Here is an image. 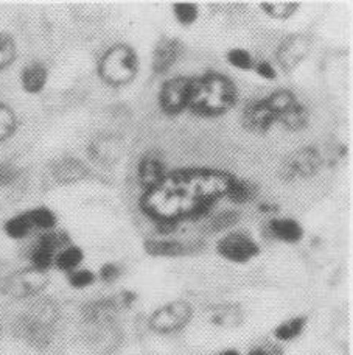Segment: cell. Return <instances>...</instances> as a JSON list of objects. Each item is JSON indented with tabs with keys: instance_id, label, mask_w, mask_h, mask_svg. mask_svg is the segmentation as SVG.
Here are the masks:
<instances>
[{
	"instance_id": "6da1fadb",
	"label": "cell",
	"mask_w": 353,
	"mask_h": 355,
	"mask_svg": "<svg viewBox=\"0 0 353 355\" xmlns=\"http://www.w3.org/2000/svg\"><path fill=\"white\" fill-rule=\"evenodd\" d=\"M234 180L235 175L219 168H176L143 192L138 207L156 225L178 226L184 220L207 217L213 206L226 198Z\"/></svg>"
},
{
	"instance_id": "7a4b0ae2",
	"label": "cell",
	"mask_w": 353,
	"mask_h": 355,
	"mask_svg": "<svg viewBox=\"0 0 353 355\" xmlns=\"http://www.w3.org/2000/svg\"><path fill=\"white\" fill-rule=\"evenodd\" d=\"M238 101V87L228 75L206 72L193 77L187 110L198 117H221Z\"/></svg>"
},
{
	"instance_id": "3957f363",
	"label": "cell",
	"mask_w": 353,
	"mask_h": 355,
	"mask_svg": "<svg viewBox=\"0 0 353 355\" xmlns=\"http://www.w3.org/2000/svg\"><path fill=\"white\" fill-rule=\"evenodd\" d=\"M98 77L106 85L120 87L129 85L138 73V56L136 50L126 44L109 47L98 60Z\"/></svg>"
},
{
	"instance_id": "277c9868",
	"label": "cell",
	"mask_w": 353,
	"mask_h": 355,
	"mask_svg": "<svg viewBox=\"0 0 353 355\" xmlns=\"http://www.w3.org/2000/svg\"><path fill=\"white\" fill-rule=\"evenodd\" d=\"M323 167V156L314 147H300L283 157L279 175L283 181H300L313 178Z\"/></svg>"
},
{
	"instance_id": "5b68a950",
	"label": "cell",
	"mask_w": 353,
	"mask_h": 355,
	"mask_svg": "<svg viewBox=\"0 0 353 355\" xmlns=\"http://www.w3.org/2000/svg\"><path fill=\"white\" fill-rule=\"evenodd\" d=\"M48 272L28 266L6 277L2 284V291L12 300H25L39 295L48 285Z\"/></svg>"
},
{
	"instance_id": "8992f818",
	"label": "cell",
	"mask_w": 353,
	"mask_h": 355,
	"mask_svg": "<svg viewBox=\"0 0 353 355\" xmlns=\"http://www.w3.org/2000/svg\"><path fill=\"white\" fill-rule=\"evenodd\" d=\"M218 254L234 263H248L260 254V245L251 234L244 231H232L226 234L217 243Z\"/></svg>"
},
{
	"instance_id": "52a82bcc",
	"label": "cell",
	"mask_w": 353,
	"mask_h": 355,
	"mask_svg": "<svg viewBox=\"0 0 353 355\" xmlns=\"http://www.w3.org/2000/svg\"><path fill=\"white\" fill-rule=\"evenodd\" d=\"M193 310L187 301H172L154 310L150 327L157 334H173L184 329L192 320Z\"/></svg>"
},
{
	"instance_id": "ba28073f",
	"label": "cell",
	"mask_w": 353,
	"mask_h": 355,
	"mask_svg": "<svg viewBox=\"0 0 353 355\" xmlns=\"http://www.w3.org/2000/svg\"><path fill=\"white\" fill-rule=\"evenodd\" d=\"M192 85L193 77H185V75H178V77L163 81L159 89V95H157L161 110L168 116H176V114L187 110Z\"/></svg>"
},
{
	"instance_id": "9c48e42d",
	"label": "cell",
	"mask_w": 353,
	"mask_h": 355,
	"mask_svg": "<svg viewBox=\"0 0 353 355\" xmlns=\"http://www.w3.org/2000/svg\"><path fill=\"white\" fill-rule=\"evenodd\" d=\"M67 245H71V240H69L66 232L58 230L42 232L30 251V266L35 270L48 272L55 263L56 254Z\"/></svg>"
},
{
	"instance_id": "30bf717a",
	"label": "cell",
	"mask_w": 353,
	"mask_h": 355,
	"mask_svg": "<svg viewBox=\"0 0 353 355\" xmlns=\"http://www.w3.org/2000/svg\"><path fill=\"white\" fill-rule=\"evenodd\" d=\"M277 120H279V114H277V107L269 95L264 98L249 101L242 114L243 126L254 135L268 132L273 128V125L277 123Z\"/></svg>"
},
{
	"instance_id": "8fae6325",
	"label": "cell",
	"mask_w": 353,
	"mask_h": 355,
	"mask_svg": "<svg viewBox=\"0 0 353 355\" xmlns=\"http://www.w3.org/2000/svg\"><path fill=\"white\" fill-rule=\"evenodd\" d=\"M311 50V40L307 35L296 33L285 37L277 49L275 58L285 72H293Z\"/></svg>"
},
{
	"instance_id": "7c38bea8",
	"label": "cell",
	"mask_w": 353,
	"mask_h": 355,
	"mask_svg": "<svg viewBox=\"0 0 353 355\" xmlns=\"http://www.w3.org/2000/svg\"><path fill=\"white\" fill-rule=\"evenodd\" d=\"M89 156L100 166H114L123 155V145L118 137L112 135H100L89 142Z\"/></svg>"
},
{
	"instance_id": "4fadbf2b",
	"label": "cell",
	"mask_w": 353,
	"mask_h": 355,
	"mask_svg": "<svg viewBox=\"0 0 353 355\" xmlns=\"http://www.w3.org/2000/svg\"><path fill=\"white\" fill-rule=\"evenodd\" d=\"M167 172L168 170L165 168V161H163L159 151H147L142 156L137 167L138 184H141L143 192L157 186Z\"/></svg>"
},
{
	"instance_id": "5bb4252c",
	"label": "cell",
	"mask_w": 353,
	"mask_h": 355,
	"mask_svg": "<svg viewBox=\"0 0 353 355\" xmlns=\"http://www.w3.org/2000/svg\"><path fill=\"white\" fill-rule=\"evenodd\" d=\"M181 50H182V44L179 40H176V37H167V36L161 37L153 50V60H151L153 72L157 75L167 73L170 69L174 66V62L178 61Z\"/></svg>"
},
{
	"instance_id": "9a60e30c",
	"label": "cell",
	"mask_w": 353,
	"mask_h": 355,
	"mask_svg": "<svg viewBox=\"0 0 353 355\" xmlns=\"http://www.w3.org/2000/svg\"><path fill=\"white\" fill-rule=\"evenodd\" d=\"M268 231L275 240L283 243H299L304 239V226L294 218H271Z\"/></svg>"
},
{
	"instance_id": "2e32d148",
	"label": "cell",
	"mask_w": 353,
	"mask_h": 355,
	"mask_svg": "<svg viewBox=\"0 0 353 355\" xmlns=\"http://www.w3.org/2000/svg\"><path fill=\"white\" fill-rule=\"evenodd\" d=\"M19 80H21V86L25 92L31 95H37L41 94L47 86L48 71L42 62L33 61L22 69Z\"/></svg>"
},
{
	"instance_id": "e0dca14e",
	"label": "cell",
	"mask_w": 353,
	"mask_h": 355,
	"mask_svg": "<svg viewBox=\"0 0 353 355\" xmlns=\"http://www.w3.org/2000/svg\"><path fill=\"white\" fill-rule=\"evenodd\" d=\"M55 180L61 184H73L87 178L89 170L83 162L75 159V157H62L53 166Z\"/></svg>"
},
{
	"instance_id": "ac0fdd59",
	"label": "cell",
	"mask_w": 353,
	"mask_h": 355,
	"mask_svg": "<svg viewBox=\"0 0 353 355\" xmlns=\"http://www.w3.org/2000/svg\"><path fill=\"white\" fill-rule=\"evenodd\" d=\"M143 248L147 254L154 257H178L193 250L192 246L173 239H151L145 242Z\"/></svg>"
},
{
	"instance_id": "d6986e66",
	"label": "cell",
	"mask_w": 353,
	"mask_h": 355,
	"mask_svg": "<svg viewBox=\"0 0 353 355\" xmlns=\"http://www.w3.org/2000/svg\"><path fill=\"white\" fill-rule=\"evenodd\" d=\"M84 261V251L80 248L77 245H67L62 248L58 254L55 257V263L53 266L56 270H60L62 272H72L75 270L81 268V263Z\"/></svg>"
},
{
	"instance_id": "ffe728a7",
	"label": "cell",
	"mask_w": 353,
	"mask_h": 355,
	"mask_svg": "<svg viewBox=\"0 0 353 355\" xmlns=\"http://www.w3.org/2000/svg\"><path fill=\"white\" fill-rule=\"evenodd\" d=\"M210 321L219 327L232 329L242 324L243 312L235 304H223V306L212 309Z\"/></svg>"
},
{
	"instance_id": "44dd1931",
	"label": "cell",
	"mask_w": 353,
	"mask_h": 355,
	"mask_svg": "<svg viewBox=\"0 0 353 355\" xmlns=\"http://www.w3.org/2000/svg\"><path fill=\"white\" fill-rule=\"evenodd\" d=\"M257 193H258L257 184H254L252 181L239 180V178L235 176L234 182L230 184L228 193H226V198L232 202H235V205H246V202H251L252 200H255Z\"/></svg>"
},
{
	"instance_id": "7402d4cb",
	"label": "cell",
	"mask_w": 353,
	"mask_h": 355,
	"mask_svg": "<svg viewBox=\"0 0 353 355\" xmlns=\"http://www.w3.org/2000/svg\"><path fill=\"white\" fill-rule=\"evenodd\" d=\"M3 231L12 240H24L35 231V227L31 225L28 212L25 211L6 220L3 225Z\"/></svg>"
},
{
	"instance_id": "603a6c76",
	"label": "cell",
	"mask_w": 353,
	"mask_h": 355,
	"mask_svg": "<svg viewBox=\"0 0 353 355\" xmlns=\"http://www.w3.org/2000/svg\"><path fill=\"white\" fill-rule=\"evenodd\" d=\"M308 120H310V114H308L307 107L298 100L294 105L289 106L288 110L283 112L279 122L289 131H300L305 128Z\"/></svg>"
},
{
	"instance_id": "cb8c5ba5",
	"label": "cell",
	"mask_w": 353,
	"mask_h": 355,
	"mask_svg": "<svg viewBox=\"0 0 353 355\" xmlns=\"http://www.w3.org/2000/svg\"><path fill=\"white\" fill-rule=\"evenodd\" d=\"M28 217L31 220V225H33L35 231H41L42 232H50L56 230V225H58V217L56 214L52 211V209L47 206H37L30 209Z\"/></svg>"
},
{
	"instance_id": "d4e9b609",
	"label": "cell",
	"mask_w": 353,
	"mask_h": 355,
	"mask_svg": "<svg viewBox=\"0 0 353 355\" xmlns=\"http://www.w3.org/2000/svg\"><path fill=\"white\" fill-rule=\"evenodd\" d=\"M305 326H307L305 316H294V318L283 321L275 327L274 337L279 341H285V343L287 341H293L298 337H300L302 332H304Z\"/></svg>"
},
{
	"instance_id": "484cf974",
	"label": "cell",
	"mask_w": 353,
	"mask_h": 355,
	"mask_svg": "<svg viewBox=\"0 0 353 355\" xmlns=\"http://www.w3.org/2000/svg\"><path fill=\"white\" fill-rule=\"evenodd\" d=\"M17 126L19 120L16 111L10 105L0 101V144L10 141L16 135Z\"/></svg>"
},
{
	"instance_id": "4316f807",
	"label": "cell",
	"mask_w": 353,
	"mask_h": 355,
	"mask_svg": "<svg viewBox=\"0 0 353 355\" xmlns=\"http://www.w3.org/2000/svg\"><path fill=\"white\" fill-rule=\"evenodd\" d=\"M17 58L16 40L11 35L0 31V72L8 69Z\"/></svg>"
},
{
	"instance_id": "83f0119b",
	"label": "cell",
	"mask_w": 353,
	"mask_h": 355,
	"mask_svg": "<svg viewBox=\"0 0 353 355\" xmlns=\"http://www.w3.org/2000/svg\"><path fill=\"white\" fill-rule=\"evenodd\" d=\"M226 60H228L229 64L232 67L238 69V71L248 72V71H254L255 61L252 58V55L249 53V50L242 49V47H234L228 50L226 53Z\"/></svg>"
},
{
	"instance_id": "f1b7e54d",
	"label": "cell",
	"mask_w": 353,
	"mask_h": 355,
	"mask_svg": "<svg viewBox=\"0 0 353 355\" xmlns=\"http://www.w3.org/2000/svg\"><path fill=\"white\" fill-rule=\"evenodd\" d=\"M260 8L266 12L269 17L283 21V19L291 17L294 12L300 8V5L296 2H266L262 3Z\"/></svg>"
},
{
	"instance_id": "f546056e",
	"label": "cell",
	"mask_w": 353,
	"mask_h": 355,
	"mask_svg": "<svg viewBox=\"0 0 353 355\" xmlns=\"http://www.w3.org/2000/svg\"><path fill=\"white\" fill-rule=\"evenodd\" d=\"M239 221V214L237 211H223L218 212L217 215H213L209 220V232H221V231H228L232 226H235Z\"/></svg>"
},
{
	"instance_id": "4dcf8cb0",
	"label": "cell",
	"mask_w": 353,
	"mask_h": 355,
	"mask_svg": "<svg viewBox=\"0 0 353 355\" xmlns=\"http://www.w3.org/2000/svg\"><path fill=\"white\" fill-rule=\"evenodd\" d=\"M172 10L176 21L184 27H190L199 17V6L197 3H174Z\"/></svg>"
},
{
	"instance_id": "1f68e13d",
	"label": "cell",
	"mask_w": 353,
	"mask_h": 355,
	"mask_svg": "<svg viewBox=\"0 0 353 355\" xmlns=\"http://www.w3.org/2000/svg\"><path fill=\"white\" fill-rule=\"evenodd\" d=\"M97 281V275L87 268H78L67 275V282L72 288L83 290L91 287V285Z\"/></svg>"
},
{
	"instance_id": "d6a6232c",
	"label": "cell",
	"mask_w": 353,
	"mask_h": 355,
	"mask_svg": "<svg viewBox=\"0 0 353 355\" xmlns=\"http://www.w3.org/2000/svg\"><path fill=\"white\" fill-rule=\"evenodd\" d=\"M120 272L122 271H120V266L117 263L108 262V263H105L102 268H100L98 277H100V281H103L105 284H112L120 277Z\"/></svg>"
},
{
	"instance_id": "836d02e7",
	"label": "cell",
	"mask_w": 353,
	"mask_h": 355,
	"mask_svg": "<svg viewBox=\"0 0 353 355\" xmlns=\"http://www.w3.org/2000/svg\"><path fill=\"white\" fill-rule=\"evenodd\" d=\"M254 71L260 75L263 80H268V81H273L277 78V69L273 66V62L268 61V60H260V61H255V66H254Z\"/></svg>"
},
{
	"instance_id": "e575fe53",
	"label": "cell",
	"mask_w": 353,
	"mask_h": 355,
	"mask_svg": "<svg viewBox=\"0 0 353 355\" xmlns=\"http://www.w3.org/2000/svg\"><path fill=\"white\" fill-rule=\"evenodd\" d=\"M248 355H277V354L273 352L271 349H266V347L257 346V347H252Z\"/></svg>"
},
{
	"instance_id": "d590c367",
	"label": "cell",
	"mask_w": 353,
	"mask_h": 355,
	"mask_svg": "<svg viewBox=\"0 0 353 355\" xmlns=\"http://www.w3.org/2000/svg\"><path fill=\"white\" fill-rule=\"evenodd\" d=\"M258 209H260V211L264 214H274L277 211V206L269 205V202H263V205L258 206Z\"/></svg>"
},
{
	"instance_id": "8d00e7d4",
	"label": "cell",
	"mask_w": 353,
	"mask_h": 355,
	"mask_svg": "<svg viewBox=\"0 0 353 355\" xmlns=\"http://www.w3.org/2000/svg\"><path fill=\"white\" fill-rule=\"evenodd\" d=\"M218 355H242V354H239V352L235 351V349H228V351H224V352L218 354Z\"/></svg>"
},
{
	"instance_id": "74e56055",
	"label": "cell",
	"mask_w": 353,
	"mask_h": 355,
	"mask_svg": "<svg viewBox=\"0 0 353 355\" xmlns=\"http://www.w3.org/2000/svg\"><path fill=\"white\" fill-rule=\"evenodd\" d=\"M2 180H3V173L0 172V182H2Z\"/></svg>"
}]
</instances>
